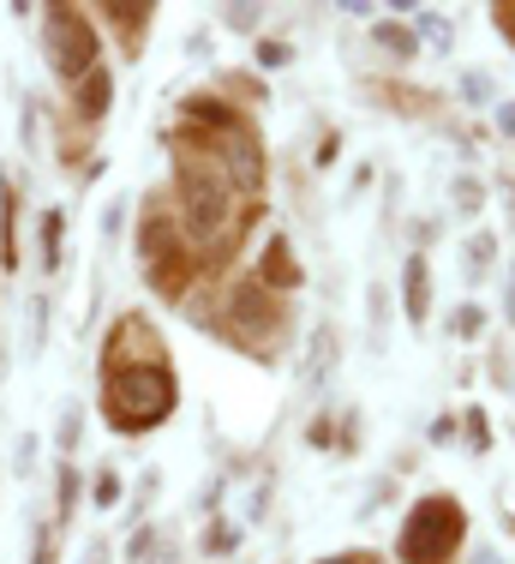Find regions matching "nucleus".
Returning <instances> with one entry per match:
<instances>
[{
  "label": "nucleus",
  "instance_id": "nucleus-33",
  "mask_svg": "<svg viewBox=\"0 0 515 564\" xmlns=\"http://www.w3.org/2000/svg\"><path fill=\"white\" fill-rule=\"evenodd\" d=\"M31 564H54V546H48V534L36 541V558H31Z\"/></svg>",
  "mask_w": 515,
  "mask_h": 564
},
{
  "label": "nucleus",
  "instance_id": "nucleus-1",
  "mask_svg": "<svg viewBox=\"0 0 515 564\" xmlns=\"http://www.w3.org/2000/svg\"><path fill=\"white\" fill-rule=\"evenodd\" d=\"M174 372L156 367V360H120V367L102 372V414L120 426V433H151L174 414Z\"/></svg>",
  "mask_w": 515,
  "mask_h": 564
},
{
  "label": "nucleus",
  "instance_id": "nucleus-38",
  "mask_svg": "<svg viewBox=\"0 0 515 564\" xmlns=\"http://www.w3.org/2000/svg\"><path fill=\"white\" fill-rule=\"evenodd\" d=\"M509 198H515V193H509Z\"/></svg>",
  "mask_w": 515,
  "mask_h": 564
},
{
  "label": "nucleus",
  "instance_id": "nucleus-12",
  "mask_svg": "<svg viewBox=\"0 0 515 564\" xmlns=\"http://www.w3.org/2000/svg\"><path fill=\"white\" fill-rule=\"evenodd\" d=\"M48 313H54V306H48V294H36V301H31V313H24V355H43V343H48Z\"/></svg>",
  "mask_w": 515,
  "mask_h": 564
},
{
  "label": "nucleus",
  "instance_id": "nucleus-9",
  "mask_svg": "<svg viewBox=\"0 0 515 564\" xmlns=\"http://www.w3.org/2000/svg\"><path fill=\"white\" fill-rule=\"evenodd\" d=\"M108 102H114V73H108V66H97V73L78 85V115H85V120H102Z\"/></svg>",
  "mask_w": 515,
  "mask_h": 564
},
{
  "label": "nucleus",
  "instance_id": "nucleus-18",
  "mask_svg": "<svg viewBox=\"0 0 515 564\" xmlns=\"http://www.w3.org/2000/svg\"><path fill=\"white\" fill-rule=\"evenodd\" d=\"M234 546H240V529H234V522H210V529H205V553H210V558H228Z\"/></svg>",
  "mask_w": 515,
  "mask_h": 564
},
{
  "label": "nucleus",
  "instance_id": "nucleus-10",
  "mask_svg": "<svg viewBox=\"0 0 515 564\" xmlns=\"http://www.w3.org/2000/svg\"><path fill=\"white\" fill-rule=\"evenodd\" d=\"M365 330H372V348H384V330H390V282H372V289H365Z\"/></svg>",
  "mask_w": 515,
  "mask_h": 564
},
{
  "label": "nucleus",
  "instance_id": "nucleus-28",
  "mask_svg": "<svg viewBox=\"0 0 515 564\" xmlns=\"http://www.w3.org/2000/svg\"><path fill=\"white\" fill-rule=\"evenodd\" d=\"M456 438V414H438V421H431V445H450Z\"/></svg>",
  "mask_w": 515,
  "mask_h": 564
},
{
  "label": "nucleus",
  "instance_id": "nucleus-26",
  "mask_svg": "<svg viewBox=\"0 0 515 564\" xmlns=\"http://www.w3.org/2000/svg\"><path fill=\"white\" fill-rule=\"evenodd\" d=\"M120 223H127V198H114V205L102 210V240H114V235H120Z\"/></svg>",
  "mask_w": 515,
  "mask_h": 564
},
{
  "label": "nucleus",
  "instance_id": "nucleus-7",
  "mask_svg": "<svg viewBox=\"0 0 515 564\" xmlns=\"http://www.w3.org/2000/svg\"><path fill=\"white\" fill-rule=\"evenodd\" d=\"M222 156H228V174H234V181L246 186V193H258L264 169H258V144H252L240 127H228V132H222Z\"/></svg>",
  "mask_w": 515,
  "mask_h": 564
},
{
  "label": "nucleus",
  "instance_id": "nucleus-35",
  "mask_svg": "<svg viewBox=\"0 0 515 564\" xmlns=\"http://www.w3.org/2000/svg\"><path fill=\"white\" fill-rule=\"evenodd\" d=\"M473 564H504V558H492V553H480V558H473Z\"/></svg>",
  "mask_w": 515,
  "mask_h": 564
},
{
  "label": "nucleus",
  "instance_id": "nucleus-6",
  "mask_svg": "<svg viewBox=\"0 0 515 564\" xmlns=\"http://www.w3.org/2000/svg\"><path fill=\"white\" fill-rule=\"evenodd\" d=\"M402 306H408V325H426L431 318V271L426 259H402Z\"/></svg>",
  "mask_w": 515,
  "mask_h": 564
},
{
  "label": "nucleus",
  "instance_id": "nucleus-32",
  "mask_svg": "<svg viewBox=\"0 0 515 564\" xmlns=\"http://www.w3.org/2000/svg\"><path fill=\"white\" fill-rule=\"evenodd\" d=\"M504 313H509V325H515V271H509V282H504Z\"/></svg>",
  "mask_w": 515,
  "mask_h": 564
},
{
  "label": "nucleus",
  "instance_id": "nucleus-24",
  "mask_svg": "<svg viewBox=\"0 0 515 564\" xmlns=\"http://www.w3.org/2000/svg\"><path fill=\"white\" fill-rule=\"evenodd\" d=\"M419 31H426L438 48H450V19H438V12H419Z\"/></svg>",
  "mask_w": 515,
  "mask_h": 564
},
{
  "label": "nucleus",
  "instance_id": "nucleus-11",
  "mask_svg": "<svg viewBox=\"0 0 515 564\" xmlns=\"http://www.w3.org/2000/svg\"><path fill=\"white\" fill-rule=\"evenodd\" d=\"M234 313H240V325H276V306L264 301V289H258V282H246V289L234 294Z\"/></svg>",
  "mask_w": 515,
  "mask_h": 564
},
{
  "label": "nucleus",
  "instance_id": "nucleus-29",
  "mask_svg": "<svg viewBox=\"0 0 515 564\" xmlns=\"http://www.w3.org/2000/svg\"><path fill=\"white\" fill-rule=\"evenodd\" d=\"M258 61H264V66H288V48H282V43H264V48H258Z\"/></svg>",
  "mask_w": 515,
  "mask_h": 564
},
{
  "label": "nucleus",
  "instance_id": "nucleus-27",
  "mask_svg": "<svg viewBox=\"0 0 515 564\" xmlns=\"http://www.w3.org/2000/svg\"><path fill=\"white\" fill-rule=\"evenodd\" d=\"M462 97H468V102H485V97H492V85H485L480 73H468V78H462Z\"/></svg>",
  "mask_w": 515,
  "mask_h": 564
},
{
  "label": "nucleus",
  "instance_id": "nucleus-30",
  "mask_svg": "<svg viewBox=\"0 0 515 564\" xmlns=\"http://www.w3.org/2000/svg\"><path fill=\"white\" fill-rule=\"evenodd\" d=\"M497 132H504V139H515V102H497Z\"/></svg>",
  "mask_w": 515,
  "mask_h": 564
},
{
  "label": "nucleus",
  "instance_id": "nucleus-21",
  "mask_svg": "<svg viewBox=\"0 0 515 564\" xmlns=\"http://www.w3.org/2000/svg\"><path fill=\"white\" fill-rule=\"evenodd\" d=\"M151 558H156V529H139L127 546V564H151Z\"/></svg>",
  "mask_w": 515,
  "mask_h": 564
},
{
  "label": "nucleus",
  "instance_id": "nucleus-23",
  "mask_svg": "<svg viewBox=\"0 0 515 564\" xmlns=\"http://www.w3.org/2000/svg\"><path fill=\"white\" fill-rule=\"evenodd\" d=\"M73 510H78V468L66 463L61 468V517H73Z\"/></svg>",
  "mask_w": 515,
  "mask_h": 564
},
{
  "label": "nucleus",
  "instance_id": "nucleus-19",
  "mask_svg": "<svg viewBox=\"0 0 515 564\" xmlns=\"http://www.w3.org/2000/svg\"><path fill=\"white\" fill-rule=\"evenodd\" d=\"M36 451H43V438H36V433H19V445H12V468H19V480L36 475Z\"/></svg>",
  "mask_w": 515,
  "mask_h": 564
},
{
  "label": "nucleus",
  "instance_id": "nucleus-5",
  "mask_svg": "<svg viewBox=\"0 0 515 564\" xmlns=\"http://www.w3.org/2000/svg\"><path fill=\"white\" fill-rule=\"evenodd\" d=\"M336 355H342L336 325H318V330H311V343H306V367H300V384H306V391H324V384H330Z\"/></svg>",
  "mask_w": 515,
  "mask_h": 564
},
{
  "label": "nucleus",
  "instance_id": "nucleus-16",
  "mask_svg": "<svg viewBox=\"0 0 515 564\" xmlns=\"http://www.w3.org/2000/svg\"><path fill=\"white\" fill-rule=\"evenodd\" d=\"M450 198H456V210H462V217H473V210L485 205V186L473 181V174H456V181H450Z\"/></svg>",
  "mask_w": 515,
  "mask_h": 564
},
{
  "label": "nucleus",
  "instance_id": "nucleus-2",
  "mask_svg": "<svg viewBox=\"0 0 515 564\" xmlns=\"http://www.w3.org/2000/svg\"><path fill=\"white\" fill-rule=\"evenodd\" d=\"M462 534H468L462 505L443 499V492H431V499H419V505L408 510L396 553H402V564H450L456 546H462Z\"/></svg>",
  "mask_w": 515,
  "mask_h": 564
},
{
  "label": "nucleus",
  "instance_id": "nucleus-31",
  "mask_svg": "<svg viewBox=\"0 0 515 564\" xmlns=\"http://www.w3.org/2000/svg\"><path fill=\"white\" fill-rule=\"evenodd\" d=\"M228 19H234V31H252V19H258V7H228Z\"/></svg>",
  "mask_w": 515,
  "mask_h": 564
},
{
  "label": "nucleus",
  "instance_id": "nucleus-20",
  "mask_svg": "<svg viewBox=\"0 0 515 564\" xmlns=\"http://www.w3.org/2000/svg\"><path fill=\"white\" fill-rule=\"evenodd\" d=\"M480 330H485V306L480 301L456 306V337H480Z\"/></svg>",
  "mask_w": 515,
  "mask_h": 564
},
{
  "label": "nucleus",
  "instance_id": "nucleus-34",
  "mask_svg": "<svg viewBox=\"0 0 515 564\" xmlns=\"http://www.w3.org/2000/svg\"><path fill=\"white\" fill-rule=\"evenodd\" d=\"M156 553L162 558H151V564H180V558H174V546H156Z\"/></svg>",
  "mask_w": 515,
  "mask_h": 564
},
{
  "label": "nucleus",
  "instance_id": "nucleus-14",
  "mask_svg": "<svg viewBox=\"0 0 515 564\" xmlns=\"http://www.w3.org/2000/svg\"><path fill=\"white\" fill-rule=\"evenodd\" d=\"M462 259H468V282H485V276H492V259H497V240L492 235H473Z\"/></svg>",
  "mask_w": 515,
  "mask_h": 564
},
{
  "label": "nucleus",
  "instance_id": "nucleus-36",
  "mask_svg": "<svg viewBox=\"0 0 515 564\" xmlns=\"http://www.w3.org/2000/svg\"><path fill=\"white\" fill-rule=\"evenodd\" d=\"M330 564H360V558H354V553H342V558H330Z\"/></svg>",
  "mask_w": 515,
  "mask_h": 564
},
{
  "label": "nucleus",
  "instance_id": "nucleus-37",
  "mask_svg": "<svg viewBox=\"0 0 515 564\" xmlns=\"http://www.w3.org/2000/svg\"><path fill=\"white\" fill-rule=\"evenodd\" d=\"M509 36H515V24H509Z\"/></svg>",
  "mask_w": 515,
  "mask_h": 564
},
{
  "label": "nucleus",
  "instance_id": "nucleus-22",
  "mask_svg": "<svg viewBox=\"0 0 515 564\" xmlns=\"http://www.w3.org/2000/svg\"><path fill=\"white\" fill-rule=\"evenodd\" d=\"M90 492H97V510H114V505H120V475H108V468H102Z\"/></svg>",
  "mask_w": 515,
  "mask_h": 564
},
{
  "label": "nucleus",
  "instance_id": "nucleus-3",
  "mask_svg": "<svg viewBox=\"0 0 515 564\" xmlns=\"http://www.w3.org/2000/svg\"><path fill=\"white\" fill-rule=\"evenodd\" d=\"M43 55H48V73L61 78V85H85V78L97 73V31L85 24V12H73V7H48Z\"/></svg>",
  "mask_w": 515,
  "mask_h": 564
},
{
  "label": "nucleus",
  "instance_id": "nucleus-15",
  "mask_svg": "<svg viewBox=\"0 0 515 564\" xmlns=\"http://www.w3.org/2000/svg\"><path fill=\"white\" fill-rule=\"evenodd\" d=\"M61 228H66V210H43V271L48 276L61 271Z\"/></svg>",
  "mask_w": 515,
  "mask_h": 564
},
{
  "label": "nucleus",
  "instance_id": "nucleus-25",
  "mask_svg": "<svg viewBox=\"0 0 515 564\" xmlns=\"http://www.w3.org/2000/svg\"><path fill=\"white\" fill-rule=\"evenodd\" d=\"M78 564H114V546H108L102 534H97V541H85V553H78Z\"/></svg>",
  "mask_w": 515,
  "mask_h": 564
},
{
  "label": "nucleus",
  "instance_id": "nucleus-17",
  "mask_svg": "<svg viewBox=\"0 0 515 564\" xmlns=\"http://www.w3.org/2000/svg\"><path fill=\"white\" fill-rule=\"evenodd\" d=\"M372 36H377V43H384V48H390V55H402V61H408V55H414V48H419V36L408 31V24H377V31H372Z\"/></svg>",
  "mask_w": 515,
  "mask_h": 564
},
{
  "label": "nucleus",
  "instance_id": "nucleus-4",
  "mask_svg": "<svg viewBox=\"0 0 515 564\" xmlns=\"http://www.w3.org/2000/svg\"><path fill=\"white\" fill-rule=\"evenodd\" d=\"M228 205H234V198H228V174L222 169L216 163H180V217L198 240L222 235Z\"/></svg>",
  "mask_w": 515,
  "mask_h": 564
},
{
  "label": "nucleus",
  "instance_id": "nucleus-8",
  "mask_svg": "<svg viewBox=\"0 0 515 564\" xmlns=\"http://www.w3.org/2000/svg\"><path fill=\"white\" fill-rule=\"evenodd\" d=\"M258 282L264 289H300V271H294V252H288V240H270L264 247V264H258Z\"/></svg>",
  "mask_w": 515,
  "mask_h": 564
},
{
  "label": "nucleus",
  "instance_id": "nucleus-13",
  "mask_svg": "<svg viewBox=\"0 0 515 564\" xmlns=\"http://www.w3.org/2000/svg\"><path fill=\"white\" fill-rule=\"evenodd\" d=\"M78 438H85V409H78V402H66L61 421H54V451L73 456V451H78Z\"/></svg>",
  "mask_w": 515,
  "mask_h": 564
}]
</instances>
